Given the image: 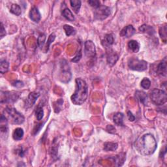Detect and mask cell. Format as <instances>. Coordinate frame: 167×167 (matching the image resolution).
<instances>
[{
    "instance_id": "6da1fadb",
    "label": "cell",
    "mask_w": 167,
    "mask_h": 167,
    "mask_svg": "<svg viewBox=\"0 0 167 167\" xmlns=\"http://www.w3.org/2000/svg\"><path fill=\"white\" fill-rule=\"evenodd\" d=\"M135 148L141 155H150L154 154L157 148V144L155 137L151 134L148 133L135 141Z\"/></svg>"
},
{
    "instance_id": "7a4b0ae2",
    "label": "cell",
    "mask_w": 167,
    "mask_h": 167,
    "mask_svg": "<svg viewBox=\"0 0 167 167\" xmlns=\"http://www.w3.org/2000/svg\"><path fill=\"white\" fill-rule=\"evenodd\" d=\"M88 96V88L86 82L81 78L76 79V89L71 96L72 103L81 105L86 101Z\"/></svg>"
},
{
    "instance_id": "3957f363",
    "label": "cell",
    "mask_w": 167,
    "mask_h": 167,
    "mask_svg": "<svg viewBox=\"0 0 167 167\" xmlns=\"http://www.w3.org/2000/svg\"><path fill=\"white\" fill-rule=\"evenodd\" d=\"M4 115L8 120H10L14 124L20 125L23 123L25 118L24 116L18 112L15 108L11 107H7L3 111Z\"/></svg>"
},
{
    "instance_id": "277c9868",
    "label": "cell",
    "mask_w": 167,
    "mask_h": 167,
    "mask_svg": "<svg viewBox=\"0 0 167 167\" xmlns=\"http://www.w3.org/2000/svg\"><path fill=\"white\" fill-rule=\"evenodd\" d=\"M150 97L151 101L155 105H163L166 103L167 95L166 93L162 89H154L150 93Z\"/></svg>"
},
{
    "instance_id": "5b68a950",
    "label": "cell",
    "mask_w": 167,
    "mask_h": 167,
    "mask_svg": "<svg viewBox=\"0 0 167 167\" xmlns=\"http://www.w3.org/2000/svg\"><path fill=\"white\" fill-rule=\"evenodd\" d=\"M128 67L130 69L136 71H144L147 69L148 63L138 58L132 57L128 61Z\"/></svg>"
},
{
    "instance_id": "8992f818",
    "label": "cell",
    "mask_w": 167,
    "mask_h": 167,
    "mask_svg": "<svg viewBox=\"0 0 167 167\" xmlns=\"http://www.w3.org/2000/svg\"><path fill=\"white\" fill-rule=\"evenodd\" d=\"M111 10L109 7L105 5H100L94 11V17L97 20H103L109 16Z\"/></svg>"
},
{
    "instance_id": "52a82bcc",
    "label": "cell",
    "mask_w": 167,
    "mask_h": 167,
    "mask_svg": "<svg viewBox=\"0 0 167 167\" xmlns=\"http://www.w3.org/2000/svg\"><path fill=\"white\" fill-rule=\"evenodd\" d=\"M20 94L15 92H1V103H13L19 99Z\"/></svg>"
},
{
    "instance_id": "ba28073f",
    "label": "cell",
    "mask_w": 167,
    "mask_h": 167,
    "mask_svg": "<svg viewBox=\"0 0 167 167\" xmlns=\"http://www.w3.org/2000/svg\"><path fill=\"white\" fill-rule=\"evenodd\" d=\"M84 52L86 57L88 58H94L96 56V50L94 43L92 41H87L85 42Z\"/></svg>"
},
{
    "instance_id": "9c48e42d",
    "label": "cell",
    "mask_w": 167,
    "mask_h": 167,
    "mask_svg": "<svg viewBox=\"0 0 167 167\" xmlns=\"http://www.w3.org/2000/svg\"><path fill=\"white\" fill-rule=\"evenodd\" d=\"M119 59V56L112 49L107 48V63L110 66H113Z\"/></svg>"
},
{
    "instance_id": "30bf717a",
    "label": "cell",
    "mask_w": 167,
    "mask_h": 167,
    "mask_svg": "<svg viewBox=\"0 0 167 167\" xmlns=\"http://www.w3.org/2000/svg\"><path fill=\"white\" fill-rule=\"evenodd\" d=\"M136 33L135 28H134L132 25H129V26H125L124 28L122 29V30L120 31L121 37L129 38L132 37V36Z\"/></svg>"
},
{
    "instance_id": "8fae6325",
    "label": "cell",
    "mask_w": 167,
    "mask_h": 167,
    "mask_svg": "<svg viewBox=\"0 0 167 167\" xmlns=\"http://www.w3.org/2000/svg\"><path fill=\"white\" fill-rule=\"evenodd\" d=\"M29 16H30V19L35 23H39L41 19V13H40L37 7H33L31 9Z\"/></svg>"
},
{
    "instance_id": "7c38bea8",
    "label": "cell",
    "mask_w": 167,
    "mask_h": 167,
    "mask_svg": "<svg viewBox=\"0 0 167 167\" xmlns=\"http://www.w3.org/2000/svg\"><path fill=\"white\" fill-rule=\"evenodd\" d=\"M39 95V93L37 92H31L29 94L28 99L26 101V103H25V107L28 108L32 107L35 103Z\"/></svg>"
},
{
    "instance_id": "4fadbf2b",
    "label": "cell",
    "mask_w": 167,
    "mask_h": 167,
    "mask_svg": "<svg viewBox=\"0 0 167 167\" xmlns=\"http://www.w3.org/2000/svg\"><path fill=\"white\" fill-rule=\"evenodd\" d=\"M166 58H165L161 62L159 63L157 65V69H156V72L158 75L163 76V77H165L166 75Z\"/></svg>"
},
{
    "instance_id": "5bb4252c",
    "label": "cell",
    "mask_w": 167,
    "mask_h": 167,
    "mask_svg": "<svg viewBox=\"0 0 167 167\" xmlns=\"http://www.w3.org/2000/svg\"><path fill=\"white\" fill-rule=\"evenodd\" d=\"M128 48L130 52L137 53L140 50V44L135 40H130L128 42Z\"/></svg>"
},
{
    "instance_id": "9a60e30c",
    "label": "cell",
    "mask_w": 167,
    "mask_h": 167,
    "mask_svg": "<svg viewBox=\"0 0 167 167\" xmlns=\"http://www.w3.org/2000/svg\"><path fill=\"white\" fill-rule=\"evenodd\" d=\"M123 119H124V115L121 112H118L113 116L114 123L118 126H123Z\"/></svg>"
},
{
    "instance_id": "2e32d148",
    "label": "cell",
    "mask_w": 167,
    "mask_h": 167,
    "mask_svg": "<svg viewBox=\"0 0 167 167\" xmlns=\"http://www.w3.org/2000/svg\"><path fill=\"white\" fill-rule=\"evenodd\" d=\"M139 31L140 32L144 33L149 35H153L155 34V30L153 27L150 26H148V25L144 24L142 26L139 28Z\"/></svg>"
},
{
    "instance_id": "e0dca14e",
    "label": "cell",
    "mask_w": 167,
    "mask_h": 167,
    "mask_svg": "<svg viewBox=\"0 0 167 167\" xmlns=\"http://www.w3.org/2000/svg\"><path fill=\"white\" fill-rule=\"evenodd\" d=\"M24 130L22 128H16L14 130L13 134V137L14 140H20L24 137Z\"/></svg>"
},
{
    "instance_id": "ac0fdd59",
    "label": "cell",
    "mask_w": 167,
    "mask_h": 167,
    "mask_svg": "<svg viewBox=\"0 0 167 167\" xmlns=\"http://www.w3.org/2000/svg\"><path fill=\"white\" fill-rule=\"evenodd\" d=\"M118 145L117 143L106 142L104 144V150L106 151H113L118 149Z\"/></svg>"
},
{
    "instance_id": "d6986e66",
    "label": "cell",
    "mask_w": 167,
    "mask_h": 167,
    "mask_svg": "<svg viewBox=\"0 0 167 167\" xmlns=\"http://www.w3.org/2000/svg\"><path fill=\"white\" fill-rule=\"evenodd\" d=\"M70 3L73 11L76 14H78L81 7V1L80 0H71L70 1Z\"/></svg>"
},
{
    "instance_id": "ffe728a7",
    "label": "cell",
    "mask_w": 167,
    "mask_h": 167,
    "mask_svg": "<svg viewBox=\"0 0 167 167\" xmlns=\"http://www.w3.org/2000/svg\"><path fill=\"white\" fill-rule=\"evenodd\" d=\"M7 122H8V119L4 115L2 114L1 116V127H0V129L2 133H7L8 130Z\"/></svg>"
},
{
    "instance_id": "44dd1931",
    "label": "cell",
    "mask_w": 167,
    "mask_h": 167,
    "mask_svg": "<svg viewBox=\"0 0 167 167\" xmlns=\"http://www.w3.org/2000/svg\"><path fill=\"white\" fill-rule=\"evenodd\" d=\"M62 15L69 21L72 22V21H74L75 19L73 14H72V13L68 8H65V9L63 10Z\"/></svg>"
},
{
    "instance_id": "7402d4cb",
    "label": "cell",
    "mask_w": 167,
    "mask_h": 167,
    "mask_svg": "<svg viewBox=\"0 0 167 167\" xmlns=\"http://www.w3.org/2000/svg\"><path fill=\"white\" fill-rule=\"evenodd\" d=\"M136 95L142 103H143L144 104H146V102L147 101V95L146 93H144V92H142V91H137L136 92Z\"/></svg>"
},
{
    "instance_id": "603a6c76",
    "label": "cell",
    "mask_w": 167,
    "mask_h": 167,
    "mask_svg": "<svg viewBox=\"0 0 167 167\" xmlns=\"http://www.w3.org/2000/svg\"><path fill=\"white\" fill-rule=\"evenodd\" d=\"M35 115L38 121L42 120L43 116H44V110H43V108L41 105H39L37 108H36Z\"/></svg>"
},
{
    "instance_id": "cb8c5ba5",
    "label": "cell",
    "mask_w": 167,
    "mask_h": 167,
    "mask_svg": "<svg viewBox=\"0 0 167 167\" xmlns=\"http://www.w3.org/2000/svg\"><path fill=\"white\" fill-rule=\"evenodd\" d=\"M9 63L6 60H3L0 63V72L1 74H5L9 70Z\"/></svg>"
},
{
    "instance_id": "d4e9b609",
    "label": "cell",
    "mask_w": 167,
    "mask_h": 167,
    "mask_svg": "<svg viewBox=\"0 0 167 167\" xmlns=\"http://www.w3.org/2000/svg\"><path fill=\"white\" fill-rule=\"evenodd\" d=\"M10 11L11 13L15 14L16 16H20L22 13L20 7L17 4H13L10 7Z\"/></svg>"
},
{
    "instance_id": "484cf974",
    "label": "cell",
    "mask_w": 167,
    "mask_h": 167,
    "mask_svg": "<svg viewBox=\"0 0 167 167\" xmlns=\"http://www.w3.org/2000/svg\"><path fill=\"white\" fill-rule=\"evenodd\" d=\"M167 29H166V26H161L159 28V35H160V37L162 39L165 43L166 42V36H167Z\"/></svg>"
},
{
    "instance_id": "4316f807",
    "label": "cell",
    "mask_w": 167,
    "mask_h": 167,
    "mask_svg": "<svg viewBox=\"0 0 167 167\" xmlns=\"http://www.w3.org/2000/svg\"><path fill=\"white\" fill-rule=\"evenodd\" d=\"M63 30H65V34H66L67 36H71L73 35L76 34V30L74 28L69 26V25H65L63 26Z\"/></svg>"
},
{
    "instance_id": "83f0119b",
    "label": "cell",
    "mask_w": 167,
    "mask_h": 167,
    "mask_svg": "<svg viewBox=\"0 0 167 167\" xmlns=\"http://www.w3.org/2000/svg\"><path fill=\"white\" fill-rule=\"evenodd\" d=\"M46 35L44 34H41L39 36V37L37 39V44L39 47L41 49L42 48L43 46L45 45V43L46 42Z\"/></svg>"
},
{
    "instance_id": "f1b7e54d",
    "label": "cell",
    "mask_w": 167,
    "mask_h": 167,
    "mask_svg": "<svg viewBox=\"0 0 167 167\" xmlns=\"http://www.w3.org/2000/svg\"><path fill=\"white\" fill-rule=\"evenodd\" d=\"M111 159H113L114 161L116 162V163H118V166H121L122 165V164H123V163H124L125 156H122V155H119L114 156V157H112Z\"/></svg>"
},
{
    "instance_id": "f546056e",
    "label": "cell",
    "mask_w": 167,
    "mask_h": 167,
    "mask_svg": "<svg viewBox=\"0 0 167 167\" xmlns=\"http://www.w3.org/2000/svg\"><path fill=\"white\" fill-rule=\"evenodd\" d=\"M140 86L142 88L145 89H148L151 86V81L148 78H144L142 81H141Z\"/></svg>"
},
{
    "instance_id": "4dcf8cb0",
    "label": "cell",
    "mask_w": 167,
    "mask_h": 167,
    "mask_svg": "<svg viewBox=\"0 0 167 167\" xmlns=\"http://www.w3.org/2000/svg\"><path fill=\"white\" fill-rule=\"evenodd\" d=\"M104 42L107 43V45H112L114 44V39L113 36L111 34H107L105 36V38H104Z\"/></svg>"
},
{
    "instance_id": "1f68e13d",
    "label": "cell",
    "mask_w": 167,
    "mask_h": 167,
    "mask_svg": "<svg viewBox=\"0 0 167 167\" xmlns=\"http://www.w3.org/2000/svg\"><path fill=\"white\" fill-rule=\"evenodd\" d=\"M55 39H56V35L54 34H52L49 36V37L48 39V41H47V45H46V52L48 51L50 44L54 42V41L55 40Z\"/></svg>"
},
{
    "instance_id": "d6a6232c",
    "label": "cell",
    "mask_w": 167,
    "mask_h": 167,
    "mask_svg": "<svg viewBox=\"0 0 167 167\" xmlns=\"http://www.w3.org/2000/svg\"><path fill=\"white\" fill-rule=\"evenodd\" d=\"M88 3L91 6L94 7L95 9L98 8L101 5L100 1H97V0H90V1H88Z\"/></svg>"
},
{
    "instance_id": "836d02e7",
    "label": "cell",
    "mask_w": 167,
    "mask_h": 167,
    "mask_svg": "<svg viewBox=\"0 0 167 167\" xmlns=\"http://www.w3.org/2000/svg\"><path fill=\"white\" fill-rule=\"evenodd\" d=\"M12 85L17 88H20L24 86V83L20 81H16L12 83Z\"/></svg>"
},
{
    "instance_id": "e575fe53",
    "label": "cell",
    "mask_w": 167,
    "mask_h": 167,
    "mask_svg": "<svg viewBox=\"0 0 167 167\" xmlns=\"http://www.w3.org/2000/svg\"><path fill=\"white\" fill-rule=\"evenodd\" d=\"M81 57H82V52H81V50H80L79 52H78L77 55L72 60V61H73L75 63H77L80 60H81Z\"/></svg>"
},
{
    "instance_id": "d590c367",
    "label": "cell",
    "mask_w": 167,
    "mask_h": 167,
    "mask_svg": "<svg viewBox=\"0 0 167 167\" xmlns=\"http://www.w3.org/2000/svg\"><path fill=\"white\" fill-rule=\"evenodd\" d=\"M0 36H1V39H2L4 36L6 35V32H5V30L4 28V26H3V24L2 22H1V28H0Z\"/></svg>"
},
{
    "instance_id": "8d00e7d4",
    "label": "cell",
    "mask_w": 167,
    "mask_h": 167,
    "mask_svg": "<svg viewBox=\"0 0 167 167\" xmlns=\"http://www.w3.org/2000/svg\"><path fill=\"white\" fill-rule=\"evenodd\" d=\"M107 130L110 133H114L116 132V129L113 125H108V126L107 127Z\"/></svg>"
},
{
    "instance_id": "74e56055",
    "label": "cell",
    "mask_w": 167,
    "mask_h": 167,
    "mask_svg": "<svg viewBox=\"0 0 167 167\" xmlns=\"http://www.w3.org/2000/svg\"><path fill=\"white\" fill-rule=\"evenodd\" d=\"M127 116H128V118H129V121L133 122V121L135 120V116L133 114V113H132L131 112L128 111L127 112Z\"/></svg>"
}]
</instances>
